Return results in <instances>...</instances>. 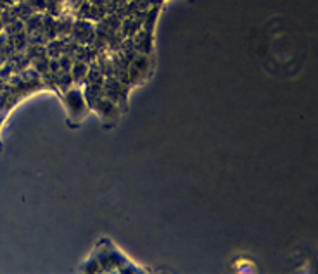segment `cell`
Listing matches in <instances>:
<instances>
[{
  "instance_id": "6da1fadb",
  "label": "cell",
  "mask_w": 318,
  "mask_h": 274,
  "mask_svg": "<svg viewBox=\"0 0 318 274\" xmlns=\"http://www.w3.org/2000/svg\"><path fill=\"white\" fill-rule=\"evenodd\" d=\"M64 104H66L67 112H70V117L76 122H80L90 111L87 100H85L83 91H81L80 88L66 90L64 91Z\"/></svg>"
},
{
  "instance_id": "7a4b0ae2",
  "label": "cell",
  "mask_w": 318,
  "mask_h": 274,
  "mask_svg": "<svg viewBox=\"0 0 318 274\" xmlns=\"http://www.w3.org/2000/svg\"><path fill=\"white\" fill-rule=\"evenodd\" d=\"M90 109H94L101 116V119L106 126H115L118 119H120V111H121L120 106L112 102L111 98H107L106 95L102 98H99Z\"/></svg>"
},
{
  "instance_id": "3957f363",
  "label": "cell",
  "mask_w": 318,
  "mask_h": 274,
  "mask_svg": "<svg viewBox=\"0 0 318 274\" xmlns=\"http://www.w3.org/2000/svg\"><path fill=\"white\" fill-rule=\"evenodd\" d=\"M104 93H106L107 98H111L112 102L118 104L121 107L126 106V95H128V86L125 83H121L116 76H107L104 78Z\"/></svg>"
},
{
  "instance_id": "277c9868",
  "label": "cell",
  "mask_w": 318,
  "mask_h": 274,
  "mask_svg": "<svg viewBox=\"0 0 318 274\" xmlns=\"http://www.w3.org/2000/svg\"><path fill=\"white\" fill-rule=\"evenodd\" d=\"M71 33H73V38H75V42L81 43V45H90L95 38H97L94 24L88 19H78V21L73 22Z\"/></svg>"
},
{
  "instance_id": "5b68a950",
  "label": "cell",
  "mask_w": 318,
  "mask_h": 274,
  "mask_svg": "<svg viewBox=\"0 0 318 274\" xmlns=\"http://www.w3.org/2000/svg\"><path fill=\"white\" fill-rule=\"evenodd\" d=\"M70 72L73 78V83H83L85 78H87V72H88V64L83 61H75Z\"/></svg>"
}]
</instances>
